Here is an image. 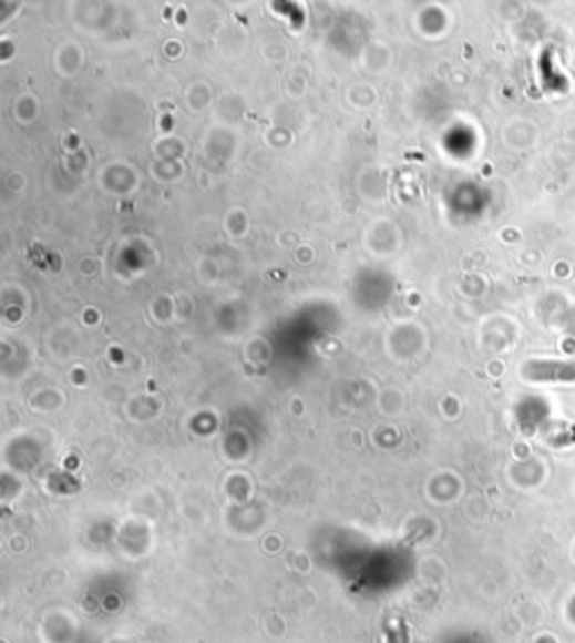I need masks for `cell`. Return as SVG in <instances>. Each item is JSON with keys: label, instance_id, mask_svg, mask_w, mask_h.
Segmentation results:
<instances>
[{"label": "cell", "instance_id": "1", "mask_svg": "<svg viewBox=\"0 0 575 643\" xmlns=\"http://www.w3.org/2000/svg\"><path fill=\"white\" fill-rule=\"evenodd\" d=\"M526 376L537 382H575V360L531 363Z\"/></svg>", "mask_w": 575, "mask_h": 643}]
</instances>
